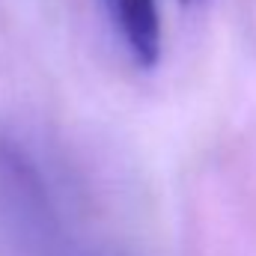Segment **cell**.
I'll use <instances>...</instances> for the list:
<instances>
[{
  "label": "cell",
  "instance_id": "6da1fadb",
  "mask_svg": "<svg viewBox=\"0 0 256 256\" xmlns=\"http://www.w3.org/2000/svg\"><path fill=\"white\" fill-rule=\"evenodd\" d=\"M0 206L24 226H45L48 220V194L33 158L12 137L3 134H0Z\"/></svg>",
  "mask_w": 256,
  "mask_h": 256
},
{
  "label": "cell",
  "instance_id": "3957f363",
  "mask_svg": "<svg viewBox=\"0 0 256 256\" xmlns=\"http://www.w3.org/2000/svg\"><path fill=\"white\" fill-rule=\"evenodd\" d=\"M182 3H188V6H194V3H202V0H182Z\"/></svg>",
  "mask_w": 256,
  "mask_h": 256
},
{
  "label": "cell",
  "instance_id": "7a4b0ae2",
  "mask_svg": "<svg viewBox=\"0 0 256 256\" xmlns=\"http://www.w3.org/2000/svg\"><path fill=\"white\" fill-rule=\"evenodd\" d=\"M108 12L134 66L152 68L161 57L158 0H108Z\"/></svg>",
  "mask_w": 256,
  "mask_h": 256
}]
</instances>
